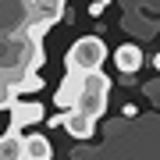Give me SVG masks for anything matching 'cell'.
Returning <instances> with one entry per match:
<instances>
[{
  "label": "cell",
  "instance_id": "obj_4",
  "mask_svg": "<svg viewBox=\"0 0 160 160\" xmlns=\"http://www.w3.org/2000/svg\"><path fill=\"white\" fill-rule=\"evenodd\" d=\"M36 14H32V0H4L0 4V39L32 32Z\"/></svg>",
  "mask_w": 160,
  "mask_h": 160
},
{
  "label": "cell",
  "instance_id": "obj_11",
  "mask_svg": "<svg viewBox=\"0 0 160 160\" xmlns=\"http://www.w3.org/2000/svg\"><path fill=\"white\" fill-rule=\"evenodd\" d=\"M25 160H53V146L43 135H25Z\"/></svg>",
  "mask_w": 160,
  "mask_h": 160
},
{
  "label": "cell",
  "instance_id": "obj_7",
  "mask_svg": "<svg viewBox=\"0 0 160 160\" xmlns=\"http://www.w3.org/2000/svg\"><path fill=\"white\" fill-rule=\"evenodd\" d=\"M39 121H50L46 110H43V103H36V100H18L14 107H11V128H14V132H22V128H29V125H39Z\"/></svg>",
  "mask_w": 160,
  "mask_h": 160
},
{
  "label": "cell",
  "instance_id": "obj_2",
  "mask_svg": "<svg viewBox=\"0 0 160 160\" xmlns=\"http://www.w3.org/2000/svg\"><path fill=\"white\" fill-rule=\"evenodd\" d=\"M103 61H107V43H103L100 36H82V39H75L71 50H68V57H64L68 71H82V75L100 71Z\"/></svg>",
  "mask_w": 160,
  "mask_h": 160
},
{
  "label": "cell",
  "instance_id": "obj_8",
  "mask_svg": "<svg viewBox=\"0 0 160 160\" xmlns=\"http://www.w3.org/2000/svg\"><path fill=\"white\" fill-rule=\"evenodd\" d=\"M46 125H61L68 135L75 139H92V132H96V121H89V118H82L78 110H68V114H57V118H50Z\"/></svg>",
  "mask_w": 160,
  "mask_h": 160
},
{
  "label": "cell",
  "instance_id": "obj_5",
  "mask_svg": "<svg viewBox=\"0 0 160 160\" xmlns=\"http://www.w3.org/2000/svg\"><path fill=\"white\" fill-rule=\"evenodd\" d=\"M82 86H86V75L82 71H64V78H61V89L53 92V103L68 114V107L75 110L78 107V96H82Z\"/></svg>",
  "mask_w": 160,
  "mask_h": 160
},
{
  "label": "cell",
  "instance_id": "obj_1",
  "mask_svg": "<svg viewBox=\"0 0 160 160\" xmlns=\"http://www.w3.org/2000/svg\"><path fill=\"white\" fill-rule=\"evenodd\" d=\"M43 61H46V50H43L39 36L25 32V36L0 39V100H7L11 89L22 86L25 78L39 75Z\"/></svg>",
  "mask_w": 160,
  "mask_h": 160
},
{
  "label": "cell",
  "instance_id": "obj_9",
  "mask_svg": "<svg viewBox=\"0 0 160 160\" xmlns=\"http://www.w3.org/2000/svg\"><path fill=\"white\" fill-rule=\"evenodd\" d=\"M114 61H118V68L125 75H135L139 68H142V50H139L135 43H125V46L114 50Z\"/></svg>",
  "mask_w": 160,
  "mask_h": 160
},
{
  "label": "cell",
  "instance_id": "obj_12",
  "mask_svg": "<svg viewBox=\"0 0 160 160\" xmlns=\"http://www.w3.org/2000/svg\"><path fill=\"white\" fill-rule=\"evenodd\" d=\"M103 7H107V0H100V4H89V14H92V18H100V14H103Z\"/></svg>",
  "mask_w": 160,
  "mask_h": 160
},
{
  "label": "cell",
  "instance_id": "obj_10",
  "mask_svg": "<svg viewBox=\"0 0 160 160\" xmlns=\"http://www.w3.org/2000/svg\"><path fill=\"white\" fill-rule=\"evenodd\" d=\"M0 160H25V135L14 128L4 132V139H0Z\"/></svg>",
  "mask_w": 160,
  "mask_h": 160
},
{
  "label": "cell",
  "instance_id": "obj_3",
  "mask_svg": "<svg viewBox=\"0 0 160 160\" xmlns=\"http://www.w3.org/2000/svg\"><path fill=\"white\" fill-rule=\"evenodd\" d=\"M107 100H110V78L103 71H92V75H86V86H82V96H78L75 110L89 121H100L103 110H107Z\"/></svg>",
  "mask_w": 160,
  "mask_h": 160
},
{
  "label": "cell",
  "instance_id": "obj_13",
  "mask_svg": "<svg viewBox=\"0 0 160 160\" xmlns=\"http://www.w3.org/2000/svg\"><path fill=\"white\" fill-rule=\"evenodd\" d=\"M153 68H157V71H160V53H157V57H153Z\"/></svg>",
  "mask_w": 160,
  "mask_h": 160
},
{
  "label": "cell",
  "instance_id": "obj_6",
  "mask_svg": "<svg viewBox=\"0 0 160 160\" xmlns=\"http://www.w3.org/2000/svg\"><path fill=\"white\" fill-rule=\"evenodd\" d=\"M32 14H36L32 36H39V39H43V32L64 18V4H61V0H32Z\"/></svg>",
  "mask_w": 160,
  "mask_h": 160
}]
</instances>
